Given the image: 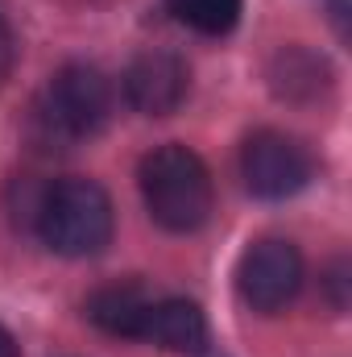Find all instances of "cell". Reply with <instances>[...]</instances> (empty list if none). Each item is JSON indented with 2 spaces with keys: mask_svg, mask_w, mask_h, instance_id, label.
Returning <instances> with one entry per match:
<instances>
[{
  "mask_svg": "<svg viewBox=\"0 0 352 357\" xmlns=\"http://www.w3.org/2000/svg\"><path fill=\"white\" fill-rule=\"evenodd\" d=\"M112 116V84L88 63L63 67L50 88L38 96L29 116V137L42 150H67L83 137H95Z\"/></svg>",
  "mask_w": 352,
  "mask_h": 357,
  "instance_id": "cell-1",
  "label": "cell"
},
{
  "mask_svg": "<svg viewBox=\"0 0 352 357\" xmlns=\"http://www.w3.org/2000/svg\"><path fill=\"white\" fill-rule=\"evenodd\" d=\"M141 195L150 216L170 233H195L211 216V175L186 146H158L141 162Z\"/></svg>",
  "mask_w": 352,
  "mask_h": 357,
  "instance_id": "cell-2",
  "label": "cell"
},
{
  "mask_svg": "<svg viewBox=\"0 0 352 357\" xmlns=\"http://www.w3.org/2000/svg\"><path fill=\"white\" fill-rule=\"evenodd\" d=\"M38 237L63 258H91L112 241V199L91 178L50 183L33 220Z\"/></svg>",
  "mask_w": 352,
  "mask_h": 357,
  "instance_id": "cell-3",
  "label": "cell"
},
{
  "mask_svg": "<svg viewBox=\"0 0 352 357\" xmlns=\"http://www.w3.org/2000/svg\"><path fill=\"white\" fill-rule=\"evenodd\" d=\"M298 287H303V254L282 237L253 241L237 262V291L253 312L273 316L290 307Z\"/></svg>",
  "mask_w": 352,
  "mask_h": 357,
  "instance_id": "cell-4",
  "label": "cell"
},
{
  "mask_svg": "<svg viewBox=\"0 0 352 357\" xmlns=\"http://www.w3.org/2000/svg\"><path fill=\"white\" fill-rule=\"evenodd\" d=\"M241 175H245L253 195L286 199V195H294L311 183L315 158L298 137L278 133V129H257L241 150Z\"/></svg>",
  "mask_w": 352,
  "mask_h": 357,
  "instance_id": "cell-5",
  "label": "cell"
},
{
  "mask_svg": "<svg viewBox=\"0 0 352 357\" xmlns=\"http://www.w3.org/2000/svg\"><path fill=\"white\" fill-rule=\"evenodd\" d=\"M191 91V67L175 50H145L125 71V100L145 116H170Z\"/></svg>",
  "mask_w": 352,
  "mask_h": 357,
  "instance_id": "cell-6",
  "label": "cell"
},
{
  "mask_svg": "<svg viewBox=\"0 0 352 357\" xmlns=\"http://www.w3.org/2000/svg\"><path fill=\"white\" fill-rule=\"evenodd\" d=\"M137 341H150L166 354H203L207 320L191 299H150Z\"/></svg>",
  "mask_w": 352,
  "mask_h": 357,
  "instance_id": "cell-7",
  "label": "cell"
},
{
  "mask_svg": "<svg viewBox=\"0 0 352 357\" xmlns=\"http://www.w3.org/2000/svg\"><path fill=\"white\" fill-rule=\"evenodd\" d=\"M269 88L290 104H311L323 100L332 88V67L323 54L307 50V46H282L269 63Z\"/></svg>",
  "mask_w": 352,
  "mask_h": 357,
  "instance_id": "cell-8",
  "label": "cell"
},
{
  "mask_svg": "<svg viewBox=\"0 0 352 357\" xmlns=\"http://www.w3.org/2000/svg\"><path fill=\"white\" fill-rule=\"evenodd\" d=\"M145 307H150V291L141 282H108L88 299V320L95 328L112 333V337H133L137 341Z\"/></svg>",
  "mask_w": 352,
  "mask_h": 357,
  "instance_id": "cell-9",
  "label": "cell"
},
{
  "mask_svg": "<svg viewBox=\"0 0 352 357\" xmlns=\"http://www.w3.org/2000/svg\"><path fill=\"white\" fill-rule=\"evenodd\" d=\"M170 13L195 33L224 38L241 21V0H170Z\"/></svg>",
  "mask_w": 352,
  "mask_h": 357,
  "instance_id": "cell-10",
  "label": "cell"
},
{
  "mask_svg": "<svg viewBox=\"0 0 352 357\" xmlns=\"http://www.w3.org/2000/svg\"><path fill=\"white\" fill-rule=\"evenodd\" d=\"M17 33H13V25L0 17V88L13 79V67H17Z\"/></svg>",
  "mask_w": 352,
  "mask_h": 357,
  "instance_id": "cell-11",
  "label": "cell"
},
{
  "mask_svg": "<svg viewBox=\"0 0 352 357\" xmlns=\"http://www.w3.org/2000/svg\"><path fill=\"white\" fill-rule=\"evenodd\" d=\"M0 357H21V345H17V337L0 324Z\"/></svg>",
  "mask_w": 352,
  "mask_h": 357,
  "instance_id": "cell-12",
  "label": "cell"
}]
</instances>
